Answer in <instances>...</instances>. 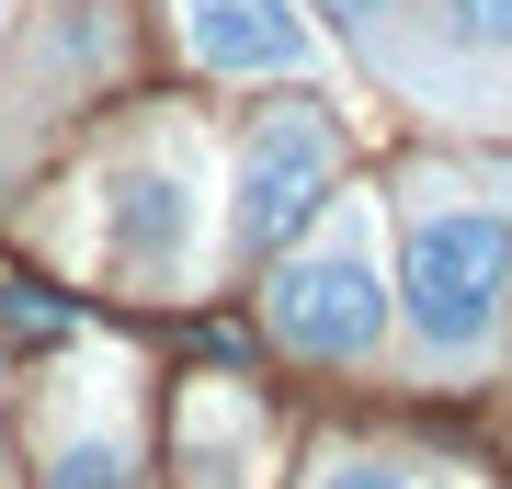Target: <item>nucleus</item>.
I'll return each instance as SVG.
<instances>
[{"label":"nucleus","instance_id":"1","mask_svg":"<svg viewBox=\"0 0 512 489\" xmlns=\"http://www.w3.org/2000/svg\"><path fill=\"white\" fill-rule=\"evenodd\" d=\"M80 262L137 285V296L205 285V148H183L171 126L126 137L92 171V239H80Z\"/></svg>","mask_w":512,"mask_h":489},{"label":"nucleus","instance_id":"2","mask_svg":"<svg viewBox=\"0 0 512 489\" xmlns=\"http://www.w3.org/2000/svg\"><path fill=\"white\" fill-rule=\"evenodd\" d=\"M262 330L296 364H376L387 342V273H376V205L330 194L308 239L274 251V285H262Z\"/></svg>","mask_w":512,"mask_h":489},{"label":"nucleus","instance_id":"3","mask_svg":"<svg viewBox=\"0 0 512 489\" xmlns=\"http://www.w3.org/2000/svg\"><path fill=\"white\" fill-rule=\"evenodd\" d=\"M410 342L433 364H478L501 353L512 319V228L478 194H421L410 205Z\"/></svg>","mask_w":512,"mask_h":489},{"label":"nucleus","instance_id":"4","mask_svg":"<svg viewBox=\"0 0 512 489\" xmlns=\"http://www.w3.org/2000/svg\"><path fill=\"white\" fill-rule=\"evenodd\" d=\"M342 194V126L319 103H274L239 137V182H228V239L239 251H285L319 205Z\"/></svg>","mask_w":512,"mask_h":489},{"label":"nucleus","instance_id":"5","mask_svg":"<svg viewBox=\"0 0 512 489\" xmlns=\"http://www.w3.org/2000/svg\"><path fill=\"white\" fill-rule=\"evenodd\" d=\"M35 467L46 489H137V433H126V399L114 376H69V399L35 410Z\"/></svg>","mask_w":512,"mask_h":489},{"label":"nucleus","instance_id":"6","mask_svg":"<svg viewBox=\"0 0 512 489\" xmlns=\"http://www.w3.org/2000/svg\"><path fill=\"white\" fill-rule=\"evenodd\" d=\"M183 46L217 80H296L308 69V23L296 0H183Z\"/></svg>","mask_w":512,"mask_h":489},{"label":"nucleus","instance_id":"7","mask_svg":"<svg viewBox=\"0 0 512 489\" xmlns=\"http://www.w3.org/2000/svg\"><path fill=\"white\" fill-rule=\"evenodd\" d=\"M239 444H251V410H239L228 387H194V410H183V467H194V489H239Z\"/></svg>","mask_w":512,"mask_h":489},{"label":"nucleus","instance_id":"8","mask_svg":"<svg viewBox=\"0 0 512 489\" xmlns=\"http://www.w3.org/2000/svg\"><path fill=\"white\" fill-rule=\"evenodd\" d=\"M308 489H421L410 467H387V455H319V478Z\"/></svg>","mask_w":512,"mask_h":489},{"label":"nucleus","instance_id":"9","mask_svg":"<svg viewBox=\"0 0 512 489\" xmlns=\"http://www.w3.org/2000/svg\"><path fill=\"white\" fill-rule=\"evenodd\" d=\"M456 35H467V46H501V57H512V0H456Z\"/></svg>","mask_w":512,"mask_h":489},{"label":"nucleus","instance_id":"10","mask_svg":"<svg viewBox=\"0 0 512 489\" xmlns=\"http://www.w3.org/2000/svg\"><path fill=\"white\" fill-rule=\"evenodd\" d=\"M319 12H330V23H353V35H376V23L399 12V0H319Z\"/></svg>","mask_w":512,"mask_h":489}]
</instances>
